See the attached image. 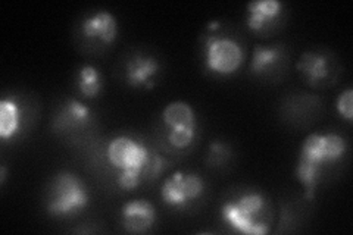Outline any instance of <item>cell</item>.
Here are the masks:
<instances>
[{"instance_id":"cell-1","label":"cell","mask_w":353,"mask_h":235,"mask_svg":"<svg viewBox=\"0 0 353 235\" xmlns=\"http://www.w3.org/2000/svg\"><path fill=\"white\" fill-rule=\"evenodd\" d=\"M221 215L228 225L249 235H265L270 231V206L261 193L250 192L221 207Z\"/></svg>"},{"instance_id":"cell-2","label":"cell","mask_w":353,"mask_h":235,"mask_svg":"<svg viewBox=\"0 0 353 235\" xmlns=\"http://www.w3.org/2000/svg\"><path fill=\"white\" fill-rule=\"evenodd\" d=\"M88 203V192L79 176L59 172L49 187L48 212L52 216H70L83 210Z\"/></svg>"},{"instance_id":"cell-3","label":"cell","mask_w":353,"mask_h":235,"mask_svg":"<svg viewBox=\"0 0 353 235\" xmlns=\"http://www.w3.org/2000/svg\"><path fill=\"white\" fill-rule=\"evenodd\" d=\"M205 65L209 71L218 75L234 74L245 62V52L231 37L205 36Z\"/></svg>"},{"instance_id":"cell-4","label":"cell","mask_w":353,"mask_h":235,"mask_svg":"<svg viewBox=\"0 0 353 235\" xmlns=\"http://www.w3.org/2000/svg\"><path fill=\"white\" fill-rule=\"evenodd\" d=\"M347 144L339 134H311L305 139L299 159L316 165L323 170V166L339 161L346 153Z\"/></svg>"},{"instance_id":"cell-5","label":"cell","mask_w":353,"mask_h":235,"mask_svg":"<svg viewBox=\"0 0 353 235\" xmlns=\"http://www.w3.org/2000/svg\"><path fill=\"white\" fill-rule=\"evenodd\" d=\"M205 192V183L197 174L175 172L165 180L161 196L171 207H185L193 200H197Z\"/></svg>"},{"instance_id":"cell-6","label":"cell","mask_w":353,"mask_h":235,"mask_svg":"<svg viewBox=\"0 0 353 235\" xmlns=\"http://www.w3.org/2000/svg\"><path fill=\"white\" fill-rule=\"evenodd\" d=\"M150 149L145 144L132 140L130 137H117L108 145V159L119 171H136L141 175L145 167ZM143 181V180H141Z\"/></svg>"},{"instance_id":"cell-7","label":"cell","mask_w":353,"mask_h":235,"mask_svg":"<svg viewBox=\"0 0 353 235\" xmlns=\"http://www.w3.org/2000/svg\"><path fill=\"white\" fill-rule=\"evenodd\" d=\"M121 219L127 232L141 234L153 227L157 221V212L146 200H132L125 203L121 210Z\"/></svg>"},{"instance_id":"cell-8","label":"cell","mask_w":353,"mask_h":235,"mask_svg":"<svg viewBox=\"0 0 353 235\" xmlns=\"http://www.w3.org/2000/svg\"><path fill=\"white\" fill-rule=\"evenodd\" d=\"M83 32L87 39L110 44L118 34L117 19L108 10H99L83 21Z\"/></svg>"},{"instance_id":"cell-9","label":"cell","mask_w":353,"mask_h":235,"mask_svg":"<svg viewBox=\"0 0 353 235\" xmlns=\"http://www.w3.org/2000/svg\"><path fill=\"white\" fill-rule=\"evenodd\" d=\"M159 72L158 61L152 56L137 53L131 56L125 65V78L131 87H146L153 83L152 78Z\"/></svg>"},{"instance_id":"cell-10","label":"cell","mask_w":353,"mask_h":235,"mask_svg":"<svg viewBox=\"0 0 353 235\" xmlns=\"http://www.w3.org/2000/svg\"><path fill=\"white\" fill-rule=\"evenodd\" d=\"M281 8L283 5L279 0H255V2H250L248 5V27L252 31H262L277 19Z\"/></svg>"},{"instance_id":"cell-11","label":"cell","mask_w":353,"mask_h":235,"mask_svg":"<svg viewBox=\"0 0 353 235\" xmlns=\"http://www.w3.org/2000/svg\"><path fill=\"white\" fill-rule=\"evenodd\" d=\"M297 70L301 71L309 84L316 85L328 76L330 63L324 54L316 52H306L302 54L301 61L297 62Z\"/></svg>"},{"instance_id":"cell-12","label":"cell","mask_w":353,"mask_h":235,"mask_svg":"<svg viewBox=\"0 0 353 235\" xmlns=\"http://www.w3.org/2000/svg\"><path fill=\"white\" fill-rule=\"evenodd\" d=\"M92 121V112L80 100H68L61 109L57 118V124L59 128H81L85 127Z\"/></svg>"},{"instance_id":"cell-13","label":"cell","mask_w":353,"mask_h":235,"mask_svg":"<svg viewBox=\"0 0 353 235\" xmlns=\"http://www.w3.org/2000/svg\"><path fill=\"white\" fill-rule=\"evenodd\" d=\"M284 46L275 44V46H255L250 62V72L255 75H262L270 70L275 68L283 59Z\"/></svg>"},{"instance_id":"cell-14","label":"cell","mask_w":353,"mask_h":235,"mask_svg":"<svg viewBox=\"0 0 353 235\" xmlns=\"http://www.w3.org/2000/svg\"><path fill=\"white\" fill-rule=\"evenodd\" d=\"M21 110L14 97H5L0 102V137L10 139L19 130Z\"/></svg>"},{"instance_id":"cell-15","label":"cell","mask_w":353,"mask_h":235,"mask_svg":"<svg viewBox=\"0 0 353 235\" xmlns=\"http://www.w3.org/2000/svg\"><path fill=\"white\" fill-rule=\"evenodd\" d=\"M162 119L168 128L196 125V115L190 105L184 102H172L163 109Z\"/></svg>"},{"instance_id":"cell-16","label":"cell","mask_w":353,"mask_h":235,"mask_svg":"<svg viewBox=\"0 0 353 235\" xmlns=\"http://www.w3.org/2000/svg\"><path fill=\"white\" fill-rule=\"evenodd\" d=\"M77 85L84 97H96L102 90V75L93 65H84L77 75Z\"/></svg>"},{"instance_id":"cell-17","label":"cell","mask_w":353,"mask_h":235,"mask_svg":"<svg viewBox=\"0 0 353 235\" xmlns=\"http://www.w3.org/2000/svg\"><path fill=\"white\" fill-rule=\"evenodd\" d=\"M196 128L197 125L192 127H179V128H170L168 132V141L175 149H185L194 141L196 139Z\"/></svg>"},{"instance_id":"cell-18","label":"cell","mask_w":353,"mask_h":235,"mask_svg":"<svg viewBox=\"0 0 353 235\" xmlns=\"http://www.w3.org/2000/svg\"><path fill=\"white\" fill-rule=\"evenodd\" d=\"M167 163L168 162L165 161L159 153L150 152L149 159L141 171V180H157V178L163 172L165 167H167Z\"/></svg>"},{"instance_id":"cell-19","label":"cell","mask_w":353,"mask_h":235,"mask_svg":"<svg viewBox=\"0 0 353 235\" xmlns=\"http://www.w3.org/2000/svg\"><path fill=\"white\" fill-rule=\"evenodd\" d=\"M228 158H230V149L227 144L214 141L211 145H209L208 162L211 165H214V166L224 165L228 161Z\"/></svg>"},{"instance_id":"cell-20","label":"cell","mask_w":353,"mask_h":235,"mask_svg":"<svg viewBox=\"0 0 353 235\" xmlns=\"http://www.w3.org/2000/svg\"><path fill=\"white\" fill-rule=\"evenodd\" d=\"M336 106H337L339 114L346 121L352 122V119H353V90L352 88H347V90H345L339 96Z\"/></svg>"},{"instance_id":"cell-21","label":"cell","mask_w":353,"mask_h":235,"mask_svg":"<svg viewBox=\"0 0 353 235\" xmlns=\"http://www.w3.org/2000/svg\"><path fill=\"white\" fill-rule=\"evenodd\" d=\"M5 178H6V167L5 166H2L0 167V183H5Z\"/></svg>"},{"instance_id":"cell-22","label":"cell","mask_w":353,"mask_h":235,"mask_svg":"<svg viewBox=\"0 0 353 235\" xmlns=\"http://www.w3.org/2000/svg\"><path fill=\"white\" fill-rule=\"evenodd\" d=\"M218 27H219L218 22H211V25H209V28H211V30H215V28H218Z\"/></svg>"}]
</instances>
